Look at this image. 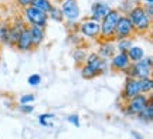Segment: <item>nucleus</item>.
I'll list each match as a JSON object with an SVG mask.
<instances>
[{
	"label": "nucleus",
	"mask_w": 153,
	"mask_h": 139,
	"mask_svg": "<svg viewBox=\"0 0 153 139\" xmlns=\"http://www.w3.org/2000/svg\"><path fill=\"white\" fill-rule=\"evenodd\" d=\"M126 16L135 28V34H146L152 30V17L146 14L142 3H135L132 10Z\"/></svg>",
	"instance_id": "f257e3e1"
},
{
	"label": "nucleus",
	"mask_w": 153,
	"mask_h": 139,
	"mask_svg": "<svg viewBox=\"0 0 153 139\" xmlns=\"http://www.w3.org/2000/svg\"><path fill=\"white\" fill-rule=\"evenodd\" d=\"M120 13L118 9H111V11L105 17L101 19V37L99 40H105V41H114L115 36V28L118 24V20L120 17Z\"/></svg>",
	"instance_id": "f03ea898"
},
{
	"label": "nucleus",
	"mask_w": 153,
	"mask_h": 139,
	"mask_svg": "<svg viewBox=\"0 0 153 139\" xmlns=\"http://www.w3.org/2000/svg\"><path fill=\"white\" fill-rule=\"evenodd\" d=\"M152 68H153V60L150 56H145L140 61L131 62L129 68L126 70L123 74L126 77L136 78V80H142V78L152 77Z\"/></svg>",
	"instance_id": "7ed1b4c3"
},
{
	"label": "nucleus",
	"mask_w": 153,
	"mask_h": 139,
	"mask_svg": "<svg viewBox=\"0 0 153 139\" xmlns=\"http://www.w3.org/2000/svg\"><path fill=\"white\" fill-rule=\"evenodd\" d=\"M149 102H152V97L150 94H139L133 97L131 100L126 101L125 106L122 108V112L125 117H137L140 112L146 108Z\"/></svg>",
	"instance_id": "20e7f679"
},
{
	"label": "nucleus",
	"mask_w": 153,
	"mask_h": 139,
	"mask_svg": "<svg viewBox=\"0 0 153 139\" xmlns=\"http://www.w3.org/2000/svg\"><path fill=\"white\" fill-rule=\"evenodd\" d=\"M22 19L27 26H36V27H43L45 28L48 24V16L47 13H43L33 6H28L26 9H22Z\"/></svg>",
	"instance_id": "39448f33"
},
{
	"label": "nucleus",
	"mask_w": 153,
	"mask_h": 139,
	"mask_svg": "<svg viewBox=\"0 0 153 139\" xmlns=\"http://www.w3.org/2000/svg\"><path fill=\"white\" fill-rule=\"evenodd\" d=\"M78 31H79L82 39L99 40V37H101V23L91 19V17H87L81 23H78Z\"/></svg>",
	"instance_id": "423d86ee"
},
{
	"label": "nucleus",
	"mask_w": 153,
	"mask_h": 139,
	"mask_svg": "<svg viewBox=\"0 0 153 139\" xmlns=\"http://www.w3.org/2000/svg\"><path fill=\"white\" fill-rule=\"evenodd\" d=\"M135 37V28L132 26L131 20L128 19L126 14H120L116 28H115V36H114V41L118 40H123V39H131Z\"/></svg>",
	"instance_id": "0eeeda50"
},
{
	"label": "nucleus",
	"mask_w": 153,
	"mask_h": 139,
	"mask_svg": "<svg viewBox=\"0 0 153 139\" xmlns=\"http://www.w3.org/2000/svg\"><path fill=\"white\" fill-rule=\"evenodd\" d=\"M60 10L67 22H76L81 17V9L76 0H58Z\"/></svg>",
	"instance_id": "6e6552de"
},
{
	"label": "nucleus",
	"mask_w": 153,
	"mask_h": 139,
	"mask_svg": "<svg viewBox=\"0 0 153 139\" xmlns=\"http://www.w3.org/2000/svg\"><path fill=\"white\" fill-rule=\"evenodd\" d=\"M131 65V60L128 58L126 53L116 51L114 56L109 58V70L116 72H125Z\"/></svg>",
	"instance_id": "1a4fd4ad"
},
{
	"label": "nucleus",
	"mask_w": 153,
	"mask_h": 139,
	"mask_svg": "<svg viewBox=\"0 0 153 139\" xmlns=\"http://www.w3.org/2000/svg\"><path fill=\"white\" fill-rule=\"evenodd\" d=\"M142 94L140 92V87H139V80L136 78H131V77H126V81H125V85H123V89H122V100L123 101H128L136 97V95Z\"/></svg>",
	"instance_id": "9d476101"
},
{
	"label": "nucleus",
	"mask_w": 153,
	"mask_h": 139,
	"mask_svg": "<svg viewBox=\"0 0 153 139\" xmlns=\"http://www.w3.org/2000/svg\"><path fill=\"white\" fill-rule=\"evenodd\" d=\"M19 51H22V53H27V51H31L34 48L33 47V40H31V36H30V30H28V26L22 30V33L19 36V39H17L16 44H14Z\"/></svg>",
	"instance_id": "9b49d317"
},
{
	"label": "nucleus",
	"mask_w": 153,
	"mask_h": 139,
	"mask_svg": "<svg viewBox=\"0 0 153 139\" xmlns=\"http://www.w3.org/2000/svg\"><path fill=\"white\" fill-rule=\"evenodd\" d=\"M27 24L24 23L22 17H16V20L10 23V33H9V47H14L19 36L22 33V30L26 27Z\"/></svg>",
	"instance_id": "f8f14e48"
},
{
	"label": "nucleus",
	"mask_w": 153,
	"mask_h": 139,
	"mask_svg": "<svg viewBox=\"0 0 153 139\" xmlns=\"http://www.w3.org/2000/svg\"><path fill=\"white\" fill-rule=\"evenodd\" d=\"M111 7L106 1H94L92 6H91V19L97 20V22H101V19L105 17L108 13L111 11Z\"/></svg>",
	"instance_id": "ddd939ff"
},
{
	"label": "nucleus",
	"mask_w": 153,
	"mask_h": 139,
	"mask_svg": "<svg viewBox=\"0 0 153 139\" xmlns=\"http://www.w3.org/2000/svg\"><path fill=\"white\" fill-rule=\"evenodd\" d=\"M98 53L99 56L105 58V60H109L111 57L116 53V48H115V41H105V40H98Z\"/></svg>",
	"instance_id": "4468645a"
},
{
	"label": "nucleus",
	"mask_w": 153,
	"mask_h": 139,
	"mask_svg": "<svg viewBox=\"0 0 153 139\" xmlns=\"http://www.w3.org/2000/svg\"><path fill=\"white\" fill-rule=\"evenodd\" d=\"M28 30H30V36H31V40H33V47L34 48L40 47L45 40V28L28 26Z\"/></svg>",
	"instance_id": "2eb2a0df"
},
{
	"label": "nucleus",
	"mask_w": 153,
	"mask_h": 139,
	"mask_svg": "<svg viewBox=\"0 0 153 139\" xmlns=\"http://www.w3.org/2000/svg\"><path fill=\"white\" fill-rule=\"evenodd\" d=\"M79 74H81V77L84 80H94V78L99 77L102 72L97 70V68L91 67V65H88V64H81V67H79Z\"/></svg>",
	"instance_id": "dca6fc26"
},
{
	"label": "nucleus",
	"mask_w": 153,
	"mask_h": 139,
	"mask_svg": "<svg viewBox=\"0 0 153 139\" xmlns=\"http://www.w3.org/2000/svg\"><path fill=\"white\" fill-rule=\"evenodd\" d=\"M126 54H128V58L131 60V62L140 61L143 57L146 56V53H145V50H143V47H140V45H135V44L126 51Z\"/></svg>",
	"instance_id": "f3484780"
},
{
	"label": "nucleus",
	"mask_w": 153,
	"mask_h": 139,
	"mask_svg": "<svg viewBox=\"0 0 153 139\" xmlns=\"http://www.w3.org/2000/svg\"><path fill=\"white\" fill-rule=\"evenodd\" d=\"M9 33H10V23L0 22V44L9 45Z\"/></svg>",
	"instance_id": "a211bd4d"
},
{
	"label": "nucleus",
	"mask_w": 153,
	"mask_h": 139,
	"mask_svg": "<svg viewBox=\"0 0 153 139\" xmlns=\"http://www.w3.org/2000/svg\"><path fill=\"white\" fill-rule=\"evenodd\" d=\"M33 7L38 9V10H41L43 13H47L48 14V11L53 9V6H54V1L53 0H33V3H31Z\"/></svg>",
	"instance_id": "6ab92c4d"
},
{
	"label": "nucleus",
	"mask_w": 153,
	"mask_h": 139,
	"mask_svg": "<svg viewBox=\"0 0 153 139\" xmlns=\"http://www.w3.org/2000/svg\"><path fill=\"white\" fill-rule=\"evenodd\" d=\"M137 118H139L142 122H145V123L152 122V119H153V104L152 102H149L148 105H146V108H145V109L137 115Z\"/></svg>",
	"instance_id": "aec40b11"
},
{
	"label": "nucleus",
	"mask_w": 153,
	"mask_h": 139,
	"mask_svg": "<svg viewBox=\"0 0 153 139\" xmlns=\"http://www.w3.org/2000/svg\"><path fill=\"white\" fill-rule=\"evenodd\" d=\"M132 45H133V37L115 41V48H116V51H119V53H126Z\"/></svg>",
	"instance_id": "412c9836"
},
{
	"label": "nucleus",
	"mask_w": 153,
	"mask_h": 139,
	"mask_svg": "<svg viewBox=\"0 0 153 139\" xmlns=\"http://www.w3.org/2000/svg\"><path fill=\"white\" fill-rule=\"evenodd\" d=\"M139 87H140V92H142V94H150V92H152V89H153V80H152V77L139 80Z\"/></svg>",
	"instance_id": "4be33fe9"
},
{
	"label": "nucleus",
	"mask_w": 153,
	"mask_h": 139,
	"mask_svg": "<svg viewBox=\"0 0 153 139\" xmlns=\"http://www.w3.org/2000/svg\"><path fill=\"white\" fill-rule=\"evenodd\" d=\"M55 118V114H51V112H47V114H41L38 115V123L41 126H47V128H53V119Z\"/></svg>",
	"instance_id": "5701e85b"
},
{
	"label": "nucleus",
	"mask_w": 153,
	"mask_h": 139,
	"mask_svg": "<svg viewBox=\"0 0 153 139\" xmlns=\"http://www.w3.org/2000/svg\"><path fill=\"white\" fill-rule=\"evenodd\" d=\"M48 20H53V22H57V23H62L64 22V16H62V13H61L60 7L58 6H53V9L48 11Z\"/></svg>",
	"instance_id": "b1692460"
},
{
	"label": "nucleus",
	"mask_w": 153,
	"mask_h": 139,
	"mask_svg": "<svg viewBox=\"0 0 153 139\" xmlns=\"http://www.w3.org/2000/svg\"><path fill=\"white\" fill-rule=\"evenodd\" d=\"M87 54H88L87 51L84 50L81 45H78L75 50L72 51V58H74V61H75L76 64H79V65H81V64H84V61H85Z\"/></svg>",
	"instance_id": "393cba45"
},
{
	"label": "nucleus",
	"mask_w": 153,
	"mask_h": 139,
	"mask_svg": "<svg viewBox=\"0 0 153 139\" xmlns=\"http://www.w3.org/2000/svg\"><path fill=\"white\" fill-rule=\"evenodd\" d=\"M135 6V1H131V0H125V1H122L120 6L118 7V10L122 13V14H128L129 11L132 10V7Z\"/></svg>",
	"instance_id": "a878e982"
},
{
	"label": "nucleus",
	"mask_w": 153,
	"mask_h": 139,
	"mask_svg": "<svg viewBox=\"0 0 153 139\" xmlns=\"http://www.w3.org/2000/svg\"><path fill=\"white\" fill-rule=\"evenodd\" d=\"M17 109L22 112V114H24V115H30V114L34 112V105L33 104H19Z\"/></svg>",
	"instance_id": "bb28decb"
},
{
	"label": "nucleus",
	"mask_w": 153,
	"mask_h": 139,
	"mask_svg": "<svg viewBox=\"0 0 153 139\" xmlns=\"http://www.w3.org/2000/svg\"><path fill=\"white\" fill-rule=\"evenodd\" d=\"M41 75L40 74H31L30 77L27 78V83L28 85H31V87H38L40 84H41Z\"/></svg>",
	"instance_id": "cd10ccee"
},
{
	"label": "nucleus",
	"mask_w": 153,
	"mask_h": 139,
	"mask_svg": "<svg viewBox=\"0 0 153 139\" xmlns=\"http://www.w3.org/2000/svg\"><path fill=\"white\" fill-rule=\"evenodd\" d=\"M34 101H36L34 94H24L19 98V104H33Z\"/></svg>",
	"instance_id": "c85d7f7f"
},
{
	"label": "nucleus",
	"mask_w": 153,
	"mask_h": 139,
	"mask_svg": "<svg viewBox=\"0 0 153 139\" xmlns=\"http://www.w3.org/2000/svg\"><path fill=\"white\" fill-rule=\"evenodd\" d=\"M13 1H14L20 9H26L28 6H31V3H33V0H13Z\"/></svg>",
	"instance_id": "c756f323"
},
{
	"label": "nucleus",
	"mask_w": 153,
	"mask_h": 139,
	"mask_svg": "<svg viewBox=\"0 0 153 139\" xmlns=\"http://www.w3.org/2000/svg\"><path fill=\"white\" fill-rule=\"evenodd\" d=\"M67 121H68L70 123H72L74 126H79V125H81L79 117H78V115H75V114H74V115H70V117L67 118Z\"/></svg>",
	"instance_id": "7c9ffc66"
},
{
	"label": "nucleus",
	"mask_w": 153,
	"mask_h": 139,
	"mask_svg": "<svg viewBox=\"0 0 153 139\" xmlns=\"http://www.w3.org/2000/svg\"><path fill=\"white\" fill-rule=\"evenodd\" d=\"M132 136H133L135 139H143L142 135L139 134V132H136V131H132Z\"/></svg>",
	"instance_id": "2f4dec72"
},
{
	"label": "nucleus",
	"mask_w": 153,
	"mask_h": 139,
	"mask_svg": "<svg viewBox=\"0 0 153 139\" xmlns=\"http://www.w3.org/2000/svg\"><path fill=\"white\" fill-rule=\"evenodd\" d=\"M143 4H153V0H143Z\"/></svg>",
	"instance_id": "473e14b6"
}]
</instances>
